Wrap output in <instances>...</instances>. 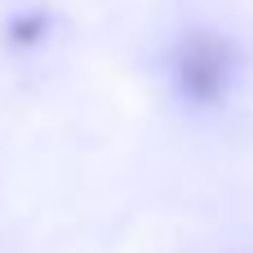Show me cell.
Segmentation results:
<instances>
[{"instance_id":"1","label":"cell","mask_w":253,"mask_h":253,"mask_svg":"<svg viewBox=\"0 0 253 253\" xmlns=\"http://www.w3.org/2000/svg\"><path fill=\"white\" fill-rule=\"evenodd\" d=\"M173 76H178V89L191 102H205V107L222 102L227 89H231V76H236L231 40H222L213 31H191L173 49Z\"/></svg>"}]
</instances>
